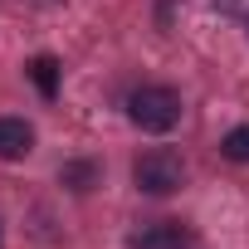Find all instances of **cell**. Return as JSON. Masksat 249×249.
<instances>
[{
    "label": "cell",
    "instance_id": "6da1fadb",
    "mask_svg": "<svg viewBox=\"0 0 249 249\" xmlns=\"http://www.w3.org/2000/svg\"><path fill=\"white\" fill-rule=\"evenodd\" d=\"M127 117L137 122L142 132H171L181 122V93L176 88H161V83H147L127 98Z\"/></svg>",
    "mask_w": 249,
    "mask_h": 249
},
{
    "label": "cell",
    "instance_id": "7a4b0ae2",
    "mask_svg": "<svg viewBox=\"0 0 249 249\" xmlns=\"http://www.w3.org/2000/svg\"><path fill=\"white\" fill-rule=\"evenodd\" d=\"M132 181H137V191H147V196H171V191L186 181V166H181V157H176V152L152 147V152H142V157H137Z\"/></svg>",
    "mask_w": 249,
    "mask_h": 249
},
{
    "label": "cell",
    "instance_id": "3957f363",
    "mask_svg": "<svg viewBox=\"0 0 249 249\" xmlns=\"http://www.w3.org/2000/svg\"><path fill=\"white\" fill-rule=\"evenodd\" d=\"M132 249H196V234L181 225V220H161V225H147Z\"/></svg>",
    "mask_w": 249,
    "mask_h": 249
},
{
    "label": "cell",
    "instance_id": "277c9868",
    "mask_svg": "<svg viewBox=\"0 0 249 249\" xmlns=\"http://www.w3.org/2000/svg\"><path fill=\"white\" fill-rule=\"evenodd\" d=\"M35 152V127L25 117H0V157L5 161H20Z\"/></svg>",
    "mask_w": 249,
    "mask_h": 249
},
{
    "label": "cell",
    "instance_id": "5b68a950",
    "mask_svg": "<svg viewBox=\"0 0 249 249\" xmlns=\"http://www.w3.org/2000/svg\"><path fill=\"white\" fill-rule=\"evenodd\" d=\"M30 78H35V88H39L44 98H54V93H59V59H54V54H39V59L30 64Z\"/></svg>",
    "mask_w": 249,
    "mask_h": 249
},
{
    "label": "cell",
    "instance_id": "8992f818",
    "mask_svg": "<svg viewBox=\"0 0 249 249\" xmlns=\"http://www.w3.org/2000/svg\"><path fill=\"white\" fill-rule=\"evenodd\" d=\"M220 152H225L230 161H249V122H244V127H234V132H225Z\"/></svg>",
    "mask_w": 249,
    "mask_h": 249
},
{
    "label": "cell",
    "instance_id": "52a82bcc",
    "mask_svg": "<svg viewBox=\"0 0 249 249\" xmlns=\"http://www.w3.org/2000/svg\"><path fill=\"white\" fill-rule=\"evenodd\" d=\"M93 176H98L93 166H69V171H64V181H69L73 191H88V186H93Z\"/></svg>",
    "mask_w": 249,
    "mask_h": 249
}]
</instances>
